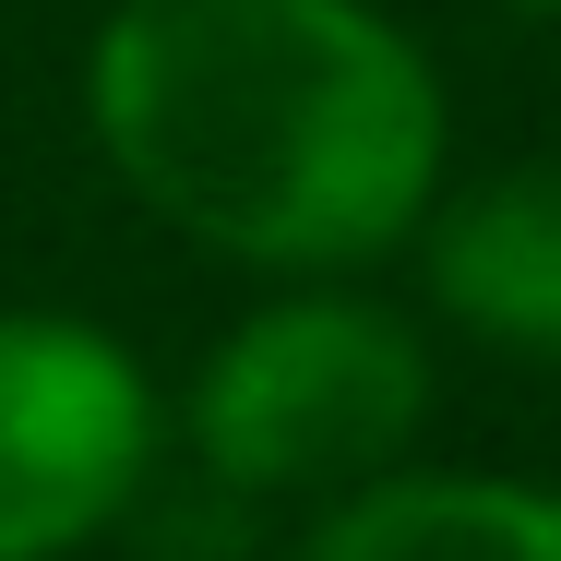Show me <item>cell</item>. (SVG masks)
I'll use <instances>...</instances> for the list:
<instances>
[{
  "label": "cell",
  "mask_w": 561,
  "mask_h": 561,
  "mask_svg": "<svg viewBox=\"0 0 561 561\" xmlns=\"http://www.w3.org/2000/svg\"><path fill=\"white\" fill-rule=\"evenodd\" d=\"M84 119L180 239L263 275L382 263L443 192V84L370 0H119Z\"/></svg>",
  "instance_id": "1"
},
{
  "label": "cell",
  "mask_w": 561,
  "mask_h": 561,
  "mask_svg": "<svg viewBox=\"0 0 561 561\" xmlns=\"http://www.w3.org/2000/svg\"><path fill=\"white\" fill-rule=\"evenodd\" d=\"M431 419V358L370 299H275L204 358L192 443L227 490H358Z\"/></svg>",
  "instance_id": "2"
},
{
  "label": "cell",
  "mask_w": 561,
  "mask_h": 561,
  "mask_svg": "<svg viewBox=\"0 0 561 561\" xmlns=\"http://www.w3.org/2000/svg\"><path fill=\"white\" fill-rule=\"evenodd\" d=\"M156 382L144 358L60 311H0V561H60L144 490Z\"/></svg>",
  "instance_id": "3"
},
{
  "label": "cell",
  "mask_w": 561,
  "mask_h": 561,
  "mask_svg": "<svg viewBox=\"0 0 561 561\" xmlns=\"http://www.w3.org/2000/svg\"><path fill=\"white\" fill-rule=\"evenodd\" d=\"M431 299L490 346L561 358V156L502 168L431 216Z\"/></svg>",
  "instance_id": "4"
},
{
  "label": "cell",
  "mask_w": 561,
  "mask_h": 561,
  "mask_svg": "<svg viewBox=\"0 0 561 561\" xmlns=\"http://www.w3.org/2000/svg\"><path fill=\"white\" fill-rule=\"evenodd\" d=\"M299 561H561V490H538V478H358Z\"/></svg>",
  "instance_id": "5"
},
{
  "label": "cell",
  "mask_w": 561,
  "mask_h": 561,
  "mask_svg": "<svg viewBox=\"0 0 561 561\" xmlns=\"http://www.w3.org/2000/svg\"><path fill=\"white\" fill-rule=\"evenodd\" d=\"M526 12H561V0H526Z\"/></svg>",
  "instance_id": "6"
}]
</instances>
